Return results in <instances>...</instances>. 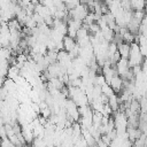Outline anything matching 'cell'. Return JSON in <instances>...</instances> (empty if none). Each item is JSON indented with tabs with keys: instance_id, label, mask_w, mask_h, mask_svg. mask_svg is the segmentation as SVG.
<instances>
[{
	"instance_id": "1",
	"label": "cell",
	"mask_w": 147,
	"mask_h": 147,
	"mask_svg": "<svg viewBox=\"0 0 147 147\" xmlns=\"http://www.w3.org/2000/svg\"><path fill=\"white\" fill-rule=\"evenodd\" d=\"M129 62L131 67L134 65H141L144 63V53L141 51V47L138 42H132L131 44V51H130V56H129Z\"/></svg>"
},
{
	"instance_id": "2",
	"label": "cell",
	"mask_w": 147,
	"mask_h": 147,
	"mask_svg": "<svg viewBox=\"0 0 147 147\" xmlns=\"http://www.w3.org/2000/svg\"><path fill=\"white\" fill-rule=\"evenodd\" d=\"M109 84H110V86L114 88V91H115L117 94L124 88V79H123L119 75H115V76L110 79Z\"/></svg>"
},
{
	"instance_id": "3",
	"label": "cell",
	"mask_w": 147,
	"mask_h": 147,
	"mask_svg": "<svg viewBox=\"0 0 147 147\" xmlns=\"http://www.w3.org/2000/svg\"><path fill=\"white\" fill-rule=\"evenodd\" d=\"M77 45V40L76 38H72L70 36H64L63 38V48L67 51V52H71Z\"/></svg>"
},
{
	"instance_id": "4",
	"label": "cell",
	"mask_w": 147,
	"mask_h": 147,
	"mask_svg": "<svg viewBox=\"0 0 147 147\" xmlns=\"http://www.w3.org/2000/svg\"><path fill=\"white\" fill-rule=\"evenodd\" d=\"M118 47V52L121 54L122 57H125V59H129L130 56V51H131V44L126 42V41H122L117 45Z\"/></svg>"
}]
</instances>
